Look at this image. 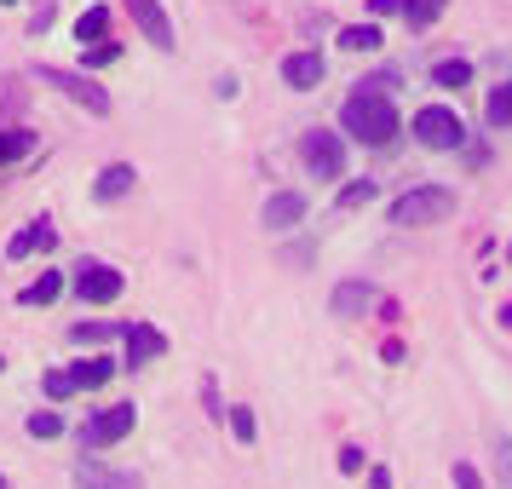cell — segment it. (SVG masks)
<instances>
[{
  "mask_svg": "<svg viewBox=\"0 0 512 489\" xmlns=\"http://www.w3.org/2000/svg\"><path fill=\"white\" fill-rule=\"evenodd\" d=\"M340 127H346L357 144H392L397 139V110L386 93H369V87H357V93L346 98V110H340Z\"/></svg>",
  "mask_w": 512,
  "mask_h": 489,
  "instance_id": "obj_1",
  "label": "cell"
},
{
  "mask_svg": "<svg viewBox=\"0 0 512 489\" xmlns=\"http://www.w3.org/2000/svg\"><path fill=\"white\" fill-rule=\"evenodd\" d=\"M449 213H455V190L420 185V190H403V196L392 202V225L415 231V225H438V219H449Z\"/></svg>",
  "mask_w": 512,
  "mask_h": 489,
  "instance_id": "obj_2",
  "label": "cell"
},
{
  "mask_svg": "<svg viewBox=\"0 0 512 489\" xmlns=\"http://www.w3.org/2000/svg\"><path fill=\"white\" fill-rule=\"evenodd\" d=\"M41 81H47V87H58V93L64 98H75V104H81V110H93V116H110V93H104V87H98L93 75H75V70H52V64H41Z\"/></svg>",
  "mask_w": 512,
  "mask_h": 489,
  "instance_id": "obj_3",
  "label": "cell"
},
{
  "mask_svg": "<svg viewBox=\"0 0 512 489\" xmlns=\"http://www.w3.org/2000/svg\"><path fill=\"white\" fill-rule=\"evenodd\" d=\"M300 156L305 167H311V179H346V144H340V133H305L300 139Z\"/></svg>",
  "mask_w": 512,
  "mask_h": 489,
  "instance_id": "obj_4",
  "label": "cell"
},
{
  "mask_svg": "<svg viewBox=\"0 0 512 489\" xmlns=\"http://www.w3.org/2000/svg\"><path fill=\"white\" fill-rule=\"evenodd\" d=\"M415 139L426 144V150H455V144H461V116L443 110V104H426L415 116Z\"/></svg>",
  "mask_w": 512,
  "mask_h": 489,
  "instance_id": "obj_5",
  "label": "cell"
},
{
  "mask_svg": "<svg viewBox=\"0 0 512 489\" xmlns=\"http://www.w3.org/2000/svg\"><path fill=\"white\" fill-rule=\"evenodd\" d=\"M133 420H139V409L133 403H116V409H104V415H93L87 420V449H110V443H121L127 432H133Z\"/></svg>",
  "mask_w": 512,
  "mask_h": 489,
  "instance_id": "obj_6",
  "label": "cell"
},
{
  "mask_svg": "<svg viewBox=\"0 0 512 489\" xmlns=\"http://www.w3.org/2000/svg\"><path fill=\"white\" fill-rule=\"evenodd\" d=\"M75 294L87 305H110V300H121V271H110V265H75Z\"/></svg>",
  "mask_w": 512,
  "mask_h": 489,
  "instance_id": "obj_7",
  "label": "cell"
},
{
  "mask_svg": "<svg viewBox=\"0 0 512 489\" xmlns=\"http://www.w3.org/2000/svg\"><path fill=\"white\" fill-rule=\"evenodd\" d=\"M127 12H133V24H139V35L150 47H162V52L179 47V41H173V18L162 12V0H127Z\"/></svg>",
  "mask_w": 512,
  "mask_h": 489,
  "instance_id": "obj_8",
  "label": "cell"
},
{
  "mask_svg": "<svg viewBox=\"0 0 512 489\" xmlns=\"http://www.w3.org/2000/svg\"><path fill=\"white\" fill-rule=\"evenodd\" d=\"M323 52H288L282 58V81L288 87H300V93H311V87H323Z\"/></svg>",
  "mask_w": 512,
  "mask_h": 489,
  "instance_id": "obj_9",
  "label": "cell"
},
{
  "mask_svg": "<svg viewBox=\"0 0 512 489\" xmlns=\"http://www.w3.org/2000/svg\"><path fill=\"white\" fill-rule=\"evenodd\" d=\"M127 334V363L139 369V363H156L167 351V334H156V328H144V323H133V328H121Z\"/></svg>",
  "mask_w": 512,
  "mask_h": 489,
  "instance_id": "obj_10",
  "label": "cell"
},
{
  "mask_svg": "<svg viewBox=\"0 0 512 489\" xmlns=\"http://www.w3.org/2000/svg\"><path fill=\"white\" fill-rule=\"evenodd\" d=\"M300 219H305L300 190H277V196L265 202V225H271V231H288V225H300Z\"/></svg>",
  "mask_w": 512,
  "mask_h": 489,
  "instance_id": "obj_11",
  "label": "cell"
},
{
  "mask_svg": "<svg viewBox=\"0 0 512 489\" xmlns=\"http://www.w3.org/2000/svg\"><path fill=\"white\" fill-rule=\"evenodd\" d=\"M133 185H139V173H133L127 162H116V167H104V173H98L93 196H98V202H121V196H127Z\"/></svg>",
  "mask_w": 512,
  "mask_h": 489,
  "instance_id": "obj_12",
  "label": "cell"
},
{
  "mask_svg": "<svg viewBox=\"0 0 512 489\" xmlns=\"http://www.w3.org/2000/svg\"><path fill=\"white\" fill-rule=\"evenodd\" d=\"M110 374H116L110 357H87V363H75V369H70V386H75V392H87V386H104Z\"/></svg>",
  "mask_w": 512,
  "mask_h": 489,
  "instance_id": "obj_13",
  "label": "cell"
},
{
  "mask_svg": "<svg viewBox=\"0 0 512 489\" xmlns=\"http://www.w3.org/2000/svg\"><path fill=\"white\" fill-rule=\"evenodd\" d=\"M369 300H374L369 282H346V288H334V317H357Z\"/></svg>",
  "mask_w": 512,
  "mask_h": 489,
  "instance_id": "obj_14",
  "label": "cell"
},
{
  "mask_svg": "<svg viewBox=\"0 0 512 489\" xmlns=\"http://www.w3.org/2000/svg\"><path fill=\"white\" fill-rule=\"evenodd\" d=\"M484 121H489V127H512V81L489 87V98H484Z\"/></svg>",
  "mask_w": 512,
  "mask_h": 489,
  "instance_id": "obj_15",
  "label": "cell"
},
{
  "mask_svg": "<svg viewBox=\"0 0 512 489\" xmlns=\"http://www.w3.org/2000/svg\"><path fill=\"white\" fill-rule=\"evenodd\" d=\"M443 6H449V0H403V24L409 29H432L443 18Z\"/></svg>",
  "mask_w": 512,
  "mask_h": 489,
  "instance_id": "obj_16",
  "label": "cell"
},
{
  "mask_svg": "<svg viewBox=\"0 0 512 489\" xmlns=\"http://www.w3.org/2000/svg\"><path fill=\"white\" fill-rule=\"evenodd\" d=\"M52 242H58V236H52V225H29V231L12 236V248H6V254H12V259H24L29 248H52Z\"/></svg>",
  "mask_w": 512,
  "mask_h": 489,
  "instance_id": "obj_17",
  "label": "cell"
},
{
  "mask_svg": "<svg viewBox=\"0 0 512 489\" xmlns=\"http://www.w3.org/2000/svg\"><path fill=\"white\" fill-rule=\"evenodd\" d=\"M58 294H64V277H58V271H47V277H35L24 288V305H52Z\"/></svg>",
  "mask_w": 512,
  "mask_h": 489,
  "instance_id": "obj_18",
  "label": "cell"
},
{
  "mask_svg": "<svg viewBox=\"0 0 512 489\" xmlns=\"http://www.w3.org/2000/svg\"><path fill=\"white\" fill-rule=\"evenodd\" d=\"M340 47L346 52H374L380 47V29L374 24H351V29H340Z\"/></svg>",
  "mask_w": 512,
  "mask_h": 489,
  "instance_id": "obj_19",
  "label": "cell"
},
{
  "mask_svg": "<svg viewBox=\"0 0 512 489\" xmlns=\"http://www.w3.org/2000/svg\"><path fill=\"white\" fill-rule=\"evenodd\" d=\"M466 81H472V64L466 58H449V64L432 70V87H466Z\"/></svg>",
  "mask_w": 512,
  "mask_h": 489,
  "instance_id": "obj_20",
  "label": "cell"
},
{
  "mask_svg": "<svg viewBox=\"0 0 512 489\" xmlns=\"http://www.w3.org/2000/svg\"><path fill=\"white\" fill-rule=\"evenodd\" d=\"M104 24H110V12H104V6L81 12V18H75V41H87V47H93V35H104Z\"/></svg>",
  "mask_w": 512,
  "mask_h": 489,
  "instance_id": "obj_21",
  "label": "cell"
},
{
  "mask_svg": "<svg viewBox=\"0 0 512 489\" xmlns=\"http://www.w3.org/2000/svg\"><path fill=\"white\" fill-rule=\"evenodd\" d=\"M374 196H380L374 179H351V185L340 190V208H363V202H374Z\"/></svg>",
  "mask_w": 512,
  "mask_h": 489,
  "instance_id": "obj_22",
  "label": "cell"
},
{
  "mask_svg": "<svg viewBox=\"0 0 512 489\" xmlns=\"http://www.w3.org/2000/svg\"><path fill=\"white\" fill-rule=\"evenodd\" d=\"M29 150H35V139H29V133H6V139H0V167L18 162V156H29Z\"/></svg>",
  "mask_w": 512,
  "mask_h": 489,
  "instance_id": "obj_23",
  "label": "cell"
},
{
  "mask_svg": "<svg viewBox=\"0 0 512 489\" xmlns=\"http://www.w3.org/2000/svg\"><path fill=\"white\" fill-rule=\"evenodd\" d=\"M58 432H64V420L52 415V409L47 415H29V438H58Z\"/></svg>",
  "mask_w": 512,
  "mask_h": 489,
  "instance_id": "obj_24",
  "label": "cell"
},
{
  "mask_svg": "<svg viewBox=\"0 0 512 489\" xmlns=\"http://www.w3.org/2000/svg\"><path fill=\"white\" fill-rule=\"evenodd\" d=\"M110 334H121L116 323H81L75 328V340H81V346H87V340H110Z\"/></svg>",
  "mask_w": 512,
  "mask_h": 489,
  "instance_id": "obj_25",
  "label": "cell"
},
{
  "mask_svg": "<svg viewBox=\"0 0 512 489\" xmlns=\"http://www.w3.org/2000/svg\"><path fill=\"white\" fill-rule=\"evenodd\" d=\"M231 432H236V443H254V415L248 409H231Z\"/></svg>",
  "mask_w": 512,
  "mask_h": 489,
  "instance_id": "obj_26",
  "label": "cell"
},
{
  "mask_svg": "<svg viewBox=\"0 0 512 489\" xmlns=\"http://www.w3.org/2000/svg\"><path fill=\"white\" fill-rule=\"evenodd\" d=\"M41 386H47V397H70V392H75V386H70V369H52Z\"/></svg>",
  "mask_w": 512,
  "mask_h": 489,
  "instance_id": "obj_27",
  "label": "cell"
},
{
  "mask_svg": "<svg viewBox=\"0 0 512 489\" xmlns=\"http://www.w3.org/2000/svg\"><path fill=\"white\" fill-rule=\"evenodd\" d=\"M455 489H484V478H478V466H472V461L455 466Z\"/></svg>",
  "mask_w": 512,
  "mask_h": 489,
  "instance_id": "obj_28",
  "label": "cell"
},
{
  "mask_svg": "<svg viewBox=\"0 0 512 489\" xmlns=\"http://www.w3.org/2000/svg\"><path fill=\"white\" fill-rule=\"evenodd\" d=\"M340 472H363V449H351L346 443V449H340Z\"/></svg>",
  "mask_w": 512,
  "mask_h": 489,
  "instance_id": "obj_29",
  "label": "cell"
},
{
  "mask_svg": "<svg viewBox=\"0 0 512 489\" xmlns=\"http://www.w3.org/2000/svg\"><path fill=\"white\" fill-rule=\"evenodd\" d=\"M374 18H392V12H403V0H369Z\"/></svg>",
  "mask_w": 512,
  "mask_h": 489,
  "instance_id": "obj_30",
  "label": "cell"
},
{
  "mask_svg": "<svg viewBox=\"0 0 512 489\" xmlns=\"http://www.w3.org/2000/svg\"><path fill=\"white\" fill-rule=\"evenodd\" d=\"M501 472H507V484H512V443L501 438Z\"/></svg>",
  "mask_w": 512,
  "mask_h": 489,
  "instance_id": "obj_31",
  "label": "cell"
},
{
  "mask_svg": "<svg viewBox=\"0 0 512 489\" xmlns=\"http://www.w3.org/2000/svg\"><path fill=\"white\" fill-rule=\"evenodd\" d=\"M501 328H507V334H512V300L501 305Z\"/></svg>",
  "mask_w": 512,
  "mask_h": 489,
  "instance_id": "obj_32",
  "label": "cell"
},
{
  "mask_svg": "<svg viewBox=\"0 0 512 489\" xmlns=\"http://www.w3.org/2000/svg\"><path fill=\"white\" fill-rule=\"evenodd\" d=\"M0 6H12V0H0Z\"/></svg>",
  "mask_w": 512,
  "mask_h": 489,
  "instance_id": "obj_33",
  "label": "cell"
},
{
  "mask_svg": "<svg viewBox=\"0 0 512 489\" xmlns=\"http://www.w3.org/2000/svg\"><path fill=\"white\" fill-rule=\"evenodd\" d=\"M0 489H6V478H0Z\"/></svg>",
  "mask_w": 512,
  "mask_h": 489,
  "instance_id": "obj_34",
  "label": "cell"
},
{
  "mask_svg": "<svg viewBox=\"0 0 512 489\" xmlns=\"http://www.w3.org/2000/svg\"><path fill=\"white\" fill-rule=\"evenodd\" d=\"M0 369H6V363H0Z\"/></svg>",
  "mask_w": 512,
  "mask_h": 489,
  "instance_id": "obj_35",
  "label": "cell"
}]
</instances>
